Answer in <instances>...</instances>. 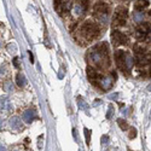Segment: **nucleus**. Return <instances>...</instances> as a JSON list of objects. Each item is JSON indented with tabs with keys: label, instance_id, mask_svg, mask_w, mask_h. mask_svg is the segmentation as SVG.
<instances>
[{
	"label": "nucleus",
	"instance_id": "obj_1",
	"mask_svg": "<svg viewBox=\"0 0 151 151\" xmlns=\"http://www.w3.org/2000/svg\"><path fill=\"white\" fill-rule=\"evenodd\" d=\"M87 60L93 68H106L109 65V50L105 42L91 48L87 53Z\"/></svg>",
	"mask_w": 151,
	"mask_h": 151
},
{
	"label": "nucleus",
	"instance_id": "obj_2",
	"mask_svg": "<svg viewBox=\"0 0 151 151\" xmlns=\"http://www.w3.org/2000/svg\"><path fill=\"white\" fill-rule=\"evenodd\" d=\"M79 33H80V36L83 37V41L88 42V41L97 39V37L100 35V29L96 23H93L91 21H86L80 27Z\"/></svg>",
	"mask_w": 151,
	"mask_h": 151
},
{
	"label": "nucleus",
	"instance_id": "obj_3",
	"mask_svg": "<svg viewBox=\"0 0 151 151\" xmlns=\"http://www.w3.org/2000/svg\"><path fill=\"white\" fill-rule=\"evenodd\" d=\"M93 15L102 23H106L109 17V6L104 3H98L93 9Z\"/></svg>",
	"mask_w": 151,
	"mask_h": 151
},
{
	"label": "nucleus",
	"instance_id": "obj_4",
	"mask_svg": "<svg viewBox=\"0 0 151 151\" xmlns=\"http://www.w3.org/2000/svg\"><path fill=\"white\" fill-rule=\"evenodd\" d=\"M127 17H128V11L126 7H122V6H119L116 10H115V14H114V19H112V24L115 27H121L126 23L127 21Z\"/></svg>",
	"mask_w": 151,
	"mask_h": 151
},
{
	"label": "nucleus",
	"instance_id": "obj_5",
	"mask_svg": "<svg viewBox=\"0 0 151 151\" xmlns=\"http://www.w3.org/2000/svg\"><path fill=\"white\" fill-rule=\"evenodd\" d=\"M53 6L58 14L64 15L73 7V0H53Z\"/></svg>",
	"mask_w": 151,
	"mask_h": 151
},
{
	"label": "nucleus",
	"instance_id": "obj_6",
	"mask_svg": "<svg viewBox=\"0 0 151 151\" xmlns=\"http://www.w3.org/2000/svg\"><path fill=\"white\" fill-rule=\"evenodd\" d=\"M111 40L115 46H121V45L127 44V36H126L123 33H121L120 30L115 29L111 33Z\"/></svg>",
	"mask_w": 151,
	"mask_h": 151
},
{
	"label": "nucleus",
	"instance_id": "obj_7",
	"mask_svg": "<svg viewBox=\"0 0 151 151\" xmlns=\"http://www.w3.org/2000/svg\"><path fill=\"white\" fill-rule=\"evenodd\" d=\"M151 32V26L149 23H140L135 29V35L138 39H146V36Z\"/></svg>",
	"mask_w": 151,
	"mask_h": 151
},
{
	"label": "nucleus",
	"instance_id": "obj_8",
	"mask_svg": "<svg viewBox=\"0 0 151 151\" xmlns=\"http://www.w3.org/2000/svg\"><path fill=\"white\" fill-rule=\"evenodd\" d=\"M112 75L114 76H110V75H108V76H102L98 82V86L102 88L103 91H108L110 87L112 86V83H114V80H115V73H112Z\"/></svg>",
	"mask_w": 151,
	"mask_h": 151
},
{
	"label": "nucleus",
	"instance_id": "obj_9",
	"mask_svg": "<svg viewBox=\"0 0 151 151\" xmlns=\"http://www.w3.org/2000/svg\"><path fill=\"white\" fill-rule=\"evenodd\" d=\"M115 60L117 67L124 73V62H126V53L122 51V50H117L115 52Z\"/></svg>",
	"mask_w": 151,
	"mask_h": 151
},
{
	"label": "nucleus",
	"instance_id": "obj_10",
	"mask_svg": "<svg viewBox=\"0 0 151 151\" xmlns=\"http://www.w3.org/2000/svg\"><path fill=\"white\" fill-rule=\"evenodd\" d=\"M87 76H88V80H90L92 83L98 85V82H99L100 78H102V75H99V74L96 71V69H94V68L88 67V68H87Z\"/></svg>",
	"mask_w": 151,
	"mask_h": 151
},
{
	"label": "nucleus",
	"instance_id": "obj_11",
	"mask_svg": "<svg viewBox=\"0 0 151 151\" xmlns=\"http://www.w3.org/2000/svg\"><path fill=\"white\" fill-rule=\"evenodd\" d=\"M35 119V112L33 111V110H26L24 111V114H23V120H24V122L26 123H30V122H33V120Z\"/></svg>",
	"mask_w": 151,
	"mask_h": 151
},
{
	"label": "nucleus",
	"instance_id": "obj_12",
	"mask_svg": "<svg viewBox=\"0 0 151 151\" xmlns=\"http://www.w3.org/2000/svg\"><path fill=\"white\" fill-rule=\"evenodd\" d=\"M149 4H150L149 0H137V1L134 3V7H135L137 11H142L145 7H147Z\"/></svg>",
	"mask_w": 151,
	"mask_h": 151
},
{
	"label": "nucleus",
	"instance_id": "obj_13",
	"mask_svg": "<svg viewBox=\"0 0 151 151\" xmlns=\"http://www.w3.org/2000/svg\"><path fill=\"white\" fill-rule=\"evenodd\" d=\"M133 19L137 23H142L144 21V14L142 11H134L133 12Z\"/></svg>",
	"mask_w": 151,
	"mask_h": 151
},
{
	"label": "nucleus",
	"instance_id": "obj_14",
	"mask_svg": "<svg viewBox=\"0 0 151 151\" xmlns=\"http://www.w3.org/2000/svg\"><path fill=\"white\" fill-rule=\"evenodd\" d=\"M10 123H11V127L12 128H21L22 127V123H21V120L17 117V116H14L11 119V121H10Z\"/></svg>",
	"mask_w": 151,
	"mask_h": 151
},
{
	"label": "nucleus",
	"instance_id": "obj_15",
	"mask_svg": "<svg viewBox=\"0 0 151 151\" xmlns=\"http://www.w3.org/2000/svg\"><path fill=\"white\" fill-rule=\"evenodd\" d=\"M16 83L19 87H22V86H24V85L27 83V80H26V78H24L22 74H17L16 75Z\"/></svg>",
	"mask_w": 151,
	"mask_h": 151
},
{
	"label": "nucleus",
	"instance_id": "obj_16",
	"mask_svg": "<svg viewBox=\"0 0 151 151\" xmlns=\"http://www.w3.org/2000/svg\"><path fill=\"white\" fill-rule=\"evenodd\" d=\"M117 123H119V126H120V128L122 129V131H127L128 128H129V126H128V123L126 122L124 120H122V119H119L117 120Z\"/></svg>",
	"mask_w": 151,
	"mask_h": 151
},
{
	"label": "nucleus",
	"instance_id": "obj_17",
	"mask_svg": "<svg viewBox=\"0 0 151 151\" xmlns=\"http://www.w3.org/2000/svg\"><path fill=\"white\" fill-rule=\"evenodd\" d=\"M83 131H85V135H86V143H87V144H90V137H91V131H90V129H87V128H85Z\"/></svg>",
	"mask_w": 151,
	"mask_h": 151
},
{
	"label": "nucleus",
	"instance_id": "obj_18",
	"mask_svg": "<svg viewBox=\"0 0 151 151\" xmlns=\"http://www.w3.org/2000/svg\"><path fill=\"white\" fill-rule=\"evenodd\" d=\"M79 104H80V108L81 109H85V110L88 109V108H87V105H86V102H85V100H82L81 98H79Z\"/></svg>",
	"mask_w": 151,
	"mask_h": 151
},
{
	"label": "nucleus",
	"instance_id": "obj_19",
	"mask_svg": "<svg viewBox=\"0 0 151 151\" xmlns=\"http://www.w3.org/2000/svg\"><path fill=\"white\" fill-rule=\"evenodd\" d=\"M112 115H114V108H112V105H110V106H109V110H108V115H106V117H108V119H111Z\"/></svg>",
	"mask_w": 151,
	"mask_h": 151
},
{
	"label": "nucleus",
	"instance_id": "obj_20",
	"mask_svg": "<svg viewBox=\"0 0 151 151\" xmlns=\"http://www.w3.org/2000/svg\"><path fill=\"white\" fill-rule=\"evenodd\" d=\"M12 88H14V86H12L10 82H6V83H5V91L10 92V91H12Z\"/></svg>",
	"mask_w": 151,
	"mask_h": 151
},
{
	"label": "nucleus",
	"instance_id": "obj_21",
	"mask_svg": "<svg viewBox=\"0 0 151 151\" xmlns=\"http://www.w3.org/2000/svg\"><path fill=\"white\" fill-rule=\"evenodd\" d=\"M129 132H131V133H129V138H131V139L135 138V135H137V131H135V128H131Z\"/></svg>",
	"mask_w": 151,
	"mask_h": 151
},
{
	"label": "nucleus",
	"instance_id": "obj_22",
	"mask_svg": "<svg viewBox=\"0 0 151 151\" xmlns=\"http://www.w3.org/2000/svg\"><path fill=\"white\" fill-rule=\"evenodd\" d=\"M102 143L103 144H108L109 143V137L108 135H103L102 137Z\"/></svg>",
	"mask_w": 151,
	"mask_h": 151
},
{
	"label": "nucleus",
	"instance_id": "obj_23",
	"mask_svg": "<svg viewBox=\"0 0 151 151\" xmlns=\"http://www.w3.org/2000/svg\"><path fill=\"white\" fill-rule=\"evenodd\" d=\"M14 64H15V67H19V62H18V57H16L15 59H14Z\"/></svg>",
	"mask_w": 151,
	"mask_h": 151
},
{
	"label": "nucleus",
	"instance_id": "obj_24",
	"mask_svg": "<svg viewBox=\"0 0 151 151\" xmlns=\"http://www.w3.org/2000/svg\"><path fill=\"white\" fill-rule=\"evenodd\" d=\"M117 97H119V93H114V94L109 96V98H110V99H117Z\"/></svg>",
	"mask_w": 151,
	"mask_h": 151
},
{
	"label": "nucleus",
	"instance_id": "obj_25",
	"mask_svg": "<svg viewBox=\"0 0 151 151\" xmlns=\"http://www.w3.org/2000/svg\"><path fill=\"white\" fill-rule=\"evenodd\" d=\"M5 71H6V70H5V68H4V67L0 68V76H3V75L5 74Z\"/></svg>",
	"mask_w": 151,
	"mask_h": 151
},
{
	"label": "nucleus",
	"instance_id": "obj_26",
	"mask_svg": "<svg viewBox=\"0 0 151 151\" xmlns=\"http://www.w3.org/2000/svg\"><path fill=\"white\" fill-rule=\"evenodd\" d=\"M73 135L75 138V140H78V135H76V129H73Z\"/></svg>",
	"mask_w": 151,
	"mask_h": 151
},
{
	"label": "nucleus",
	"instance_id": "obj_27",
	"mask_svg": "<svg viewBox=\"0 0 151 151\" xmlns=\"http://www.w3.org/2000/svg\"><path fill=\"white\" fill-rule=\"evenodd\" d=\"M0 151H6V147L4 145H1V144H0Z\"/></svg>",
	"mask_w": 151,
	"mask_h": 151
},
{
	"label": "nucleus",
	"instance_id": "obj_28",
	"mask_svg": "<svg viewBox=\"0 0 151 151\" xmlns=\"http://www.w3.org/2000/svg\"><path fill=\"white\" fill-rule=\"evenodd\" d=\"M146 39H147L149 41H151V32H150V33H149V35L146 36Z\"/></svg>",
	"mask_w": 151,
	"mask_h": 151
},
{
	"label": "nucleus",
	"instance_id": "obj_29",
	"mask_svg": "<svg viewBox=\"0 0 151 151\" xmlns=\"http://www.w3.org/2000/svg\"><path fill=\"white\" fill-rule=\"evenodd\" d=\"M147 90H149V91L151 92V86H149V87H147Z\"/></svg>",
	"mask_w": 151,
	"mask_h": 151
},
{
	"label": "nucleus",
	"instance_id": "obj_30",
	"mask_svg": "<svg viewBox=\"0 0 151 151\" xmlns=\"http://www.w3.org/2000/svg\"><path fill=\"white\" fill-rule=\"evenodd\" d=\"M149 16H150V18H151V10L149 11Z\"/></svg>",
	"mask_w": 151,
	"mask_h": 151
}]
</instances>
